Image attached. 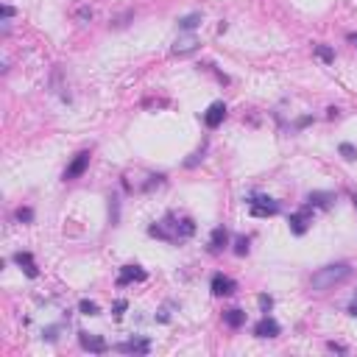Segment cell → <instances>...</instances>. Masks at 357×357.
<instances>
[{
    "instance_id": "cell-1",
    "label": "cell",
    "mask_w": 357,
    "mask_h": 357,
    "mask_svg": "<svg viewBox=\"0 0 357 357\" xmlns=\"http://www.w3.org/2000/svg\"><path fill=\"white\" fill-rule=\"evenodd\" d=\"M349 273H351L349 262H332V265H327V268H318V271L313 273V279H310V284H313V291L324 293V291H332L335 284L346 282Z\"/></svg>"
},
{
    "instance_id": "cell-2",
    "label": "cell",
    "mask_w": 357,
    "mask_h": 357,
    "mask_svg": "<svg viewBox=\"0 0 357 357\" xmlns=\"http://www.w3.org/2000/svg\"><path fill=\"white\" fill-rule=\"evenodd\" d=\"M148 235H151V237H159V240L176 243V240H179V221L173 224V218H165L162 224H154L151 229H148Z\"/></svg>"
},
{
    "instance_id": "cell-3",
    "label": "cell",
    "mask_w": 357,
    "mask_h": 357,
    "mask_svg": "<svg viewBox=\"0 0 357 357\" xmlns=\"http://www.w3.org/2000/svg\"><path fill=\"white\" fill-rule=\"evenodd\" d=\"M248 209H251L254 218H268V215H276V212H279V201H273V198H254V201H248Z\"/></svg>"
},
{
    "instance_id": "cell-4",
    "label": "cell",
    "mask_w": 357,
    "mask_h": 357,
    "mask_svg": "<svg viewBox=\"0 0 357 357\" xmlns=\"http://www.w3.org/2000/svg\"><path fill=\"white\" fill-rule=\"evenodd\" d=\"M87 165H90V151H81L79 157L70 162V168L64 170V182H73V179H79V176L87 170Z\"/></svg>"
},
{
    "instance_id": "cell-5",
    "label": "cell",
    "mask_w": 357,
    "mask_h": 357,
    "mask_svg": "<svg viewBox=\"0 0 357 357\" xmlns=\"http://www.w3.org/2000/svg\"><path fill=\"white\" fill-rule=\"evenodd\" d=\"M235 288H237L235 279L224 276V273H215V276H212V293H215V296H232Z\"/></svg>"
},
{
    "instance_id": "cell-6",
    "label": "cell",
    "mask_w": 357,
    "mask_h": 357,
    "mask_svg": "<svg viewBox=\"0 0 357 357\" xmlns=\"http://www.w3.org/2000/svg\"><path fill=\"white\" fill-rule=\"evenodd\" d=\"M310 221H313V215H310V206H307V209H302V212H293L288 224H291L293 235H304V232H307V226H310Z\"/></svg>"
},
{
    "instance_id": "cell-7",
    "label": "cell",
    "mask_w": 357,
    "mask_h": 357,
    "mask_svg": "<svg viewBox=\"0 0 357 357\" xmlns=\"http://www.w3.org/2000/svg\"><path fill=\"white\" fill-rule=\"evenodd\" d=\"M224 117H226V106H224L221 101H218V103H212L209 109L204 112V123H206L209 128H218L221 123H224Z\"/></svg>"
},
{
    "instance_id": "cell-8",
    "label": "cell",
    "mask_w": 357,
    "mask_h": 357,
    "mask_svg": "<svg viewBox=\"0 0 357 357\" xmlns=\"http://www.w3.org/2000/svg\"><path fill=\"white\" fill-rule=\"evenodd\" d=\"M79 340H81V349L95 351V354H101V351L109 349V346H106V340L98 338V335H87V332H81V335H79Z\"/></svg>"
},
{
    "instance_id": "cell-9",
    "label": "cell",
    "mask_w": 357,
    "mask_h": 357,
    "mask_svg": "<svg viewBox=\"0 0 357 357\" xmlns=\"http://www.w3.org/2000/svg\"><path fill=\"white\" fill-rule=\"evenodd\" d=\"M254 335L257 338H276L279 335V324L273 318H262V321H257V327H254Z\"/></svg>"
},
{
    "instance_id": "cell-10",
    "label": "cell",
    "mask_w": 357,
    "mask_h": 357,
    "mask_svg": "<svg viewBox=\"0 0 357 357\" xmlns=\"http://www.w3.org/2000/svg\"><path fill=\"white\" fill-rule=\"evenodd\" d=\"M148 349H151V343L146 338H134L117 346V351H126V354H148Z\"/></svg>"
},
{
    "instance_id": "cell-11",
    "label": "cell",
    "mask_w": 357,
    "mask_h": 357,
    "mask_svg": "<svg viewBox=\"0 0 357 357\" xmlns=\"http://www.w3.org/2000/svg\"><path fill=\"white\" fill-rule=\"evenodd\" d=\"M14 262H17V265L25 271V276H31V279L39 276V268H37V262H34V257H31L28 251H20V254L14 257Z\"/></svg>"
},
{
    "instance_id": "cell-12",
    "label": "cell",
    "mask_w": 357,
    "mask_h": 357,
    "mask_svg": "<svg viewBox=\"0 0 357 357\" xmlns=\"http://www.w3.org/2000/svg\"><path fill=\"white\" fill-rule=\"evenodd\" d=\"M128 282H146V271L137 265H126L120 271V279H117V284H128Z\"/></svg>"
},
{
    "instance_id": "cell-13",
    "label": "cell",
    "mask_w": 357,
    "mask_h": 357,
    "mask_svg": "<svg viewBox=\"0 0 357 357\" xmlns=\"http://www.w3.org/2000/svg\"><path fill=\"white\" fill-rule=\"evenodd\" d=\"M229 243V235H226V229L224 226H218V229L212 232V237H209V246H212V251H221V248Z\"/></svg>"
},
{
    "instance_id": "cell-14",
    "label": "cell",
    "mask_w": 357,
    "mask_h": 357,
    "mask_svg": "<svg viewBox=\"0 0 357 357\" xmlns=\"http://www.w3.org/2000/svg\"><path fill=\"white\" fill-rule=\"evenodd\" d=\"M224 321L229 324L232 329H237V327L246 324V313H243V310H229V313H224Z\"/></svg>"
},
{
    "instance_id": "cell-15",
    "label": "cell",
    "mask_w": 357,
    "mask_h": 357,
    "mask_svg": "<svg viewBox=\"0 0 357 357\" xmlns=\"http://www.w3.org/2000/svg\"><path fill=\"white\" fill-rule=\"evenodd\" d=\"M195 48H198V42H195V39H182V42L173 45V53L176 56H184V53H193Z\"/></svg>"
},
{
    "instance_id": "cell-16",
    "label": "cell",
    "mask_w": 357,
    "mask_h": 357,
    "mask_svg": "<svg viewBox=\"0 0 357 357\" xmlns=\"http://www.w3.org/2000/svg\"><path fill=\"white\" fill-rule=\"evenodd\" d=\"M335 195L332 193H310V206H329V201H332Z\"/></svg>"
},
{
    "instance_id": "cell-17",
    "label": "cell",
    "mask_w": 357,
    "mask_h": 357,
    "mask_svg": "<svg viewBox=\"0 0 357 357\" xmlns=\"http://www.w3.org/2000/svg\"><path fill=\"white\" fill-rule=\"evenodd\" d=\"M315 56H318L321 61H335V50L332 48H327V45H315Z\"/></svg>"
},
{
    "instance_id": "cell-18",
    "label": "cell",
    "mask_w": 357,
    "mask_h": 357,
    "mask_svg": "<svg viewBox=\"0 0 357 357\" xmlns=\"http://www.w3.org/2000/svg\"><path fill=\"white\" fill-rule=\"evenodd\" d=\"M195 232V224L190 218H184V221H179V240H184V237H190Z\"/></svg>"
},
{
    "instance_id": "cell-19",
    "label": "cell",
    "mask_w": 357,
    "mask_h": 357,
    "mask_svg": "<svg viewBox=\"0 0 357 357\" xmlns=\"http://www.w3.org/2000/svg\"><path fill=\"white\" fill-rule=\"evenodd\" d=\"M198 23H201V14H187L184 20H179V28H182V31H193Z\"/></svg>"
},
{
    "instance_id": "cell-20",
    "label": "cell",
    "mask_w": 357,
    "mask_h": 357,
    "mask_svg": "<svg viewBox=\"0 0 357 357\" xmlns=\"http://www.w3.org/2000/svg\"><path fill=\"white\" fill-rule=\"evenodd\" d=\"M338 151H340V157L349 159V162H354V159H357V148H354V146H349V142H343V146H340Z\"/></svg>"
},
{
    "instance_id": "cell-21",
    "label": "cell",
    "mask_w": 357,
    "mask_h": 357,
    "mask_svg": "<svg viewBox=\"0 0 357 357\" xmlns=\"http://www.w3.org/2000/svg\"><path fill=\"white\" fill-rule=\"evenodd\" d=\"M79 310H81L84 315H98V304H95V302H90V299H84V302L79 304Z\"/></svg>"
},
{
    "instance_id": "cell-22",
    "label": "cell",
    "mask_w": 357,
    "mask_h": 357,
    "mask_svg": "<svg viewBox=\"0 0 357 357\" xmlns=\"http://www.w3.org/2000/svg\"><path fill=\"white\" fill-rule=\"evenodd\" d=\"M17 221H23V224H31V221H34V212H31L28 206H20V209H17Z\"/></svg>"
},
{
    "instance_id": "cell-23",
    "label": "cell",
    "mask_w": 357,
    "mask_h": 357,
    "mask_svg": "<svg viewBox=\"0 0 357 357\" xmlns=\"http://www.w3.org/2000/svg\"><path fill=\"white\" fill-rule=\"evenodd\" d=\"M257 302H260V307H262V313H268V310L273 307V299L271 296H265V293H262L260 299H257Z\"/></svg>"
},
{
    "instance_id": "cell-24",
    "label": "cell",
    "mask_w": 357,
    "mask_h": 357,
    "mask_svg": "<svg viewBox=\"0 0 357 357\" xmlns=\"http://www.w3.org/2000/svg\"><path fill=\"white\" fill-rule=\"evenodd\" d=\"M235 251H237V254H248V240H246V237H240V240H237V246H235Z\"/></svg>"
},
{
    "instance_id": "cell-25",
    "label": "cell",
    "mask_w": 357,
    "mask_h": 357,
    "mask_svg": "<svg viewBox=\"0 0 357 357\" xmlns=\"http://www.w3.org/2000/svg\"><path fill=\"white\" fill-rule=\"evenodd\" d=\"M128 307V302H126V299H117V302H115V307H112V310H115V315H123V310H126Z\"/></svg>"
},
{
    "instance_id": "cell-26",
    "label": "cell",
    "mask_w": 357,
    "mask_h": 357,
    "mask_svg": "<svg viewBox=\"0 0 357 357\" xmlns=\"http://www.w3.org/2000/svg\"><path fill=\"white\" fill-rule=\"evenodd\" d=\"M327 349H329V351H338V354H343V351H346V349H343V346H340V343H329Z\"/></svg>"
},
{
    "instance_id": "cell-27",
    "label": "cell",
    "mask_w": 357,
    "mask_h": 357,
    "mask_svg": "<svg viewBox=\"0 0 357 357\" xmlns=\"http://www.w3.org/2000/svg\"><path fill=\"white\" fill-rule=\"evenodd\" d=\"M349 313L357 318V293H354V299H351V304H349Z\"/></svg>"
},
{
    "instance_id": "cell-28",
    "label": "cell",
    "mask_w": 357,
    "mask_h": 357,
    "mask_svg": "<svg viewBox=\"0 0 357 357\" xmlns=\"http://www.w3.org/2000/svg\"><path fill=\"white\" fill-rule=\"evenodd\" d=\"M0 14H3V17H12L14 9H12V6H3V9H0Z\"/></svg>"
},
{
    "instance_id": "cell-29",
    "label": "cell",
    "mask_w": 357,
    "mask_h": 357,
    "mask_svg": "<svg viewBox=\"0 0 357 357\" xmlns=\"http://www.w3.org/2000/svg\"><path fill=\"white\" fill-rule=\"evenodd\" d=\"M79 17H81V20H87V17H92V9H81V12H79Z\"/></svg>"
},
{
    "instance_id": "cell-30",
    "label": "cell",
    "mask_w": 357,
    "mask_h": 357,
    "mask_svg": "<svg viewBox=\"0 0 357 357\" xmlns=\"http://www.w3.org/2000/svg\"><path fill=\"white\" fill-rule=\"evenodd\" d=\"M349 42H351V45H354V48H357V34H349Z\"/></svg>"
},
{
    "instance_id": "cell-31",
    "label": "cell",
    "mask_w": 357,
    "mask_h": 357,
    "mask_svg": "<svg viewBox=\"0 0 357 357\" xmlns=\"http://www.w3.org/2000/svg\"><path fill=\"white\" fill-rule=\"evenodd\" d=\"M354 206H357V198H354Z\"/></svg>"
}]
</instances>
